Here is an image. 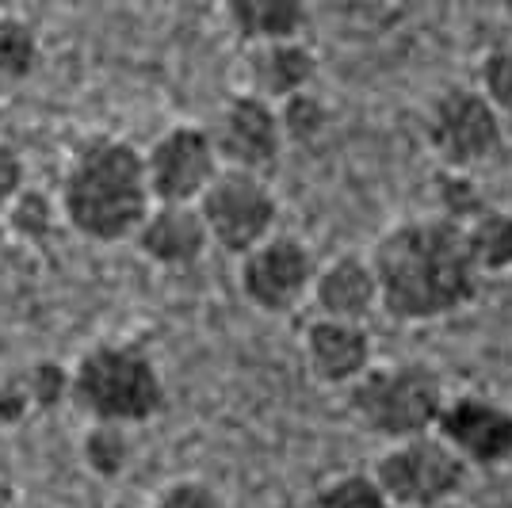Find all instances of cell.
<instances>
[{
    "mask_svg": "<svg viewBox=\"0 0 512 508\" xmlns=\"http://www.w3.org/2000/svg\"><path fill=\"white\" fill-rule=\"evenodd\" d=\"M371 272L379 306L398 321H432L463 310L478 295V268L463 226L451 218L402 222L375 245Z\"/></svg>",
    "mask_w": 512,
    "mask_h": 508,
    "instance_id": "cell-1",
    "label": "cell"
},
{
    "mask_svg": "<svg viewBox=\"0 0 512 508\" xmlns=\"http://www.w3.org/2000/svg\"><path fill=\"white\" fill-rule=\"evenodd\" d=\"M146 161L127 142L100 138L77 157L65 180L62 207L73 230L92 241H123L150 214Z\"/></svg>",
    "mask_w": 512,
    "mask_h": 508,
    "instance_id": "cell-2",
    "label": "cell"
},
{
    "mask_svg": "<svg viewBox=\"0 0 512 508\" xmlns=\"http://www.w3.org/2000/svg\"><path fill=\"white\" fill-rule=\"evenodd\" d=\"M440 409H444V382L425 363L367 367L352 382L356 421L386 440H409L432 432Z\"/></svg>",
    "mask_w": 512,
    "mask_h": 508,
    "instance_id": "cell-3",
    "label": "cell"
},
{
    "mask_svg": "<svg viewBox=\"0 0 512 508\" xmlns=\"http://www.w3.org/2000/svg\"><path fill=\"white\" fill-rule=\"evenodd\" d=\"M73 398L104 424H142L165 402L161 375L138 348L107 344L73 371Z\"/></svg>",
    "mask_w": 512,
    "mask_h": 508,
    "instance_id": "cell-4",
    "label": "cell"
},
{
    "mask_svg": "<svg viewBox=\"0 0 512 508\" xmlns=\"http://www.w3.org/2000/svg\"><path fill=\"white\" fill-rule=\"evenodd\" d=\"M375 482L383 486L390 505L432 508L463 489L467 463L440 436L425 432V436L394 440V447L375 466Z\"/></svg>",
    "mask_w": 512,
    "mask_h": 508,
    "instance_id": "cell-5",
    "label": "cell"
},
{
    "mask_svg": "<svg viewBox=\"0 0 512 508\" xmlns=\"http://www.w3.org/2000/svg\"><path fill=\"white\" fill-rule=\"evenodd\" d=\"M203 214V226L226 253L245 256L276 226V195L268 184L245 169H218L207 191L195 199Z\"/></svg>",
    "mask_w": 512,
    "mask_h": 508,
    "instance_id": "cell-6",
    "label": "cell"
},
{
    "mask_svg": "<svg viewBox=\"0 0 512 508\" xmlns=\"http://www.w3.org/2000/svg\"><path fill=\"white\" fill-rule=\"evenodd\" d=\"M428 146L451 169H474L501 149V111L478 88H448L428 111Z\"/></svg>",
    "mask_w": 512,
    "mask_h": 508,
    "instance_id": "cell-7",
    "label": "cell"
},
{
    "mask_svg": "<svg viewBox=\"0 0 512 508\" xmlns=\"http://www.w3.org/2000/svg\"><path fill=\"white\" fill-rule=\"evenodd\" d=\"M146 161V184L157 203H195L218 176V149L199 127H172L153 142Z\"/></svg>",
    "mask_w": 512,
    "mask_h": 508,
    "instance_id": "cell-8",
    "label": "cell"
},
{
    "mask_svg": "<svg viewBox=\"0 0 512 508\" xmlns=\"http://www.w3.org/2000/svg\"><path fill=\"white\" fill-rule=\"evenodd\" d=\"M314 287V260L295 237H264L241 260V291L264 314H287Z\"/></svg>",
    "mask_w": 512,
    "mask_h": 508,
    "instance_id": "cell-9",
    "label": "cell"
},
{
    "mask_svg": "<svg viewBox=\"0 0 512 508\" xmlns=\"http://www.w3.org/2000/svg\"><path fill=\"white\" fill-rule=\"evenodd\" d=\"M436 436L467 466H497L512 459V413L486 398L444 402L436 417Z\"/></svg>",
    "mask_w": 512,
    "mask_h": 508,
    "instance_id": "cell-10",
    "label": "cell"
},
{
    "mask_svg": "<svg viewBox=\"0 0 512 508\" xmlns=\"http://www.w3.org/2000/svg\"><path fill=\"white\" fill-rule=\"evenodd\" d=\"M211 142L218 149V161H230V169H268L279 157V146H283V130H279L272 100H264L256 92L234 96L222 111Z\"/></svg>",
    "mask_w": 512,
    "mask_h": 508,
    "instance_id": "cell-11",
    "label": "cell"
},
{
    "mask_svg": "<svg viewBox=\"0 0 512 508\" xmlns=\"http://www.w3.org/2000/svg\"><path fill=\"white\" fill-rule=\"evenodd\" d=\"M138 249L169 268H188L207 253L211 233L203 226V214L195 203H161L138 226Z\"/></svg>",
    "mask_w": 512,
    "mask_h": 508,
    "instance_id": "cell-12",
    "label": "cell"
},
{
    "mask_svg": "<svg viewBox=\"0 0 512 508\" xmlns=\"http://www.w3.org/2000/svg\"><path fill=\"white\" fill-rule=\"evenodd\" d=\"M306 363L314 379L329 386H352L371 367V337L360 321L321 318L306 333Z\"/></svg>",
    "mask_w": 512,
    "mask_h": 508,
    "instance_id": "cell-13",
    "label": "cell"
},
{
    "mask_svg": "<svg viewBox=\"0 0 512 508\" xmlns=\"http://www.w3.org/2000/svg\"><path fill=\"white\" fill-rule=\"evenodd\" d=\"M314 298L321 306V318L333 321H363L379 306L375 272L360 256H337L314 276Z\"/></svg>",
    "mask_w": 512,
    "mask_h": 508,
    "instance_id": "cell-14",
    "label": "cell"
},
{
    "mask_svg": "<svg viewBox=\"0 0 512 508\" xmlns=\"http://www.w3.org/2000/svg\"><path fill=\"white\" fill-rule=\"evenodd\" d=\"M249 73H253L256 96H264V100H287V96L310 88L314 73H318V58H314V50L306 43H299V39L253 43Z\"/></svg>",
    "mask_w": 512,
    "mask_h": 508,
    "instance_id": "cell-15",
    "label": "cell"
},
{
    "mask_svg": "<svg viewBox=\"0 0 512 508\" xmlns=\"http://www.w3.org/2000/svg\"><path fill=\"white\" fill-rule=\"evenodd\" d=\"M226 20L245 43L299 39L310 0H222Z\"/></svg>",
    "mask_w": 512,
    "mask_h": 508,
    "instance_id": "cell-16",
    "label": "cell"
},
{
    "mask_svg": "<svg viewBox=\"0 0 512 508\" xmlns=\"http://www.w3.org/2000/svg\"><path fill=\"white\" fill-rule=\"evenodd\" d=\"M467 253L478 268V276L509 272L512 268V214L509 211H478L463 222Z\"/></svg>",
    "mask_w": 512,
    "mask_h": 508,
    "instance_id": "cell-17",
    "label": "cell"
},
{
    "mask_svg": "<svg viewBox=\"0 0 512 508\" xmlns=\"http://www.w3.org/2000/svg\"><path fill=\"white\" fill-rule=\"evenodd\" d=\"M39 62V35L20 16H0V81H23Z\"/></svg>",
    "mask_w": 512,
    "mask_h": 508,
    "instance_id": "cell-18",
    "label": "cell"
},
{
    "mask_svg": "<svg viewBox=\"0 0 512 508\" xmlns=\"http://www.w3.org/2000/svg\"><path fill=\"white\" fill-rule=\"evenodd\" d=\"M314 508H390V501L375 474H341L318 489Z\"/></svg>",
    "mask_w": 512,
    "mask_h": 508,
    "instance_id": "cell-19",
    "label": "cell"
},
{
    "mask_svg": "<svg viewBox=\"0 0 512 508\" xmlns=\"http://www.w3.org/2000/svg\"><path fill=\"white\" fill-rule=\"evenodd\" d=\"M276 119H279V130H283V142H287V138H291V142H314L321 130H325V123H329L325 104H321L310 88L287 96V100H279Z\"/></svg>",
    "mask_w": 512,
    "mask_h": 508,
    "instance_id": "cell-20",
    "label": "cell"
},
{
    "mask_svg": "<svg viewBox=\"0 0 512 508\" xmlns=\"http://www.w3.org/2000/svg\"><path fill=\"white\" fill-rule=\"evenodd\" d=\"M85 463L100 478H115L130 463V440L127 432H123V424L96 421V428L85 436Z\"/></svg>",
    "mask_w": 512,
    "mask_h": 508,
    "instance_id": "cell-21",
    "label": "cell"
},
{
    "mask_svg": "<svg viewBox=\"0 0 512 508\" xmlns=\"http://www.w3.org/2000/svg\"><path fill=\"white\" fill-rule=\"evenodd\" d=\"M478 81H482L478 92H482L497 111H512V43H501L486 50V58L478 65Z\"/></svg>",
    "mask_w": 512,
    "mask_h": 508,
    "instance_id": "cell-22",
    "label": "cell"
},
{
    "mask_svg": "<svg viewBox=\"0 0 512 508\" xmlns=\"http://www.w3.org/2000/svg\"><path fill=\"white\" fill-rule=\"evenodd\" d=\"M12 230L23 233L27 241H46L50 226H54V207L43 191H20L12 199V214H8Z\"/></svg>",
    "mask_w": 512,
    "mask_h": 508,
    "instance_id": "cell-23",
    "label": "cell"
},
{
    "mask_svg": "<svg viewBox=\"0 0 512 508\" xmlns=\"http://www.w3.org/2000/svg\"><path fill=\"white\" fill-rule=\"evenodd\" d=\"M27 402L39 405V409H54V405H62V398L73 390V375L65 371L62 363H35L31 367V375H27Z\"/></svg>",
    "mask_w": 512,
    "mask_h": 508,
    "instance_id": "cell-24",
    "label": "cell"
},
{
    "mask_svg": "<svg viewBox=\"0 0 512 508\" xmlns=\"http://www.w3.org/2000/svg\"><path fill=\"white\" fill-rule=\"evenodd\" d=\"M440 199L448 203V214L444 218H451V222H470L478 211H486L482 207V195H478V188L470 184L467 176H448L444 184H440Z\"/></svg>",
    "mask_w": 512,
    "mask_h": 508,
    "instance_id": "cell-25",
    "label": "cell"
},
{
    "mask_svg": "<svg viewBox=\"0 0 512 508\" xmlns=\"http://www.w3.org/2000/svg\"><path fill=\"white\" fill-rule=\"evenodd\" d=\"M153 508H226V505H222L207 486H199V482H180V486L165 489Z\"/></svg>",
    "mask_w": 512,
    "mask_h": 508,
    "instance_id": "cell-26",
    "label": "cell"
},
{
    "mask_svg": "<svg viewBox=\"0 0 512 508\" xmlns=\"http://www.w3.org/2000/svg\"><path fill=\"white\" fill-rule=\"evenodd\" d=\"M23 184V161L16 157V149L0 142V203H12L20 195Z\"/></svg>",
    "mask_w": 512,
    "mask_h": 508,
    "instance_id": "cell-27",
    "label": "cell"
},
{
    "mask_svg": "<svg viewBox=\"0 0 512 508\" xmlns=\"http://www.w3.org/2000/svg\"><path fill=\"white\" fill-rule=\"evenodd\" d=\"M27 390H23L20 382L4 379L0 375V424H16L23 421V413H27Z\"/></svg>",
    "mask_w": 512,
    "mask_h": 508,
    "instance_id": "cell-28",
    "label": "cell"
},
{
    "mask_svg": "<svg viewBox=\"0 0 512 508\" xmlns=\"http://www.w3.org/2000/svg\"><path fill=\"white\" fill-rule=\"evenodd\" d=\"M12 497H16L12 486H8V482H0V508H12Z\"/></svg>",
    "mask_w": 512,
    "mask_h": 508,
    "instance_id": "cell-29",
    "label": "cell"
},
{
    "mask_svg": "<svg viewBox=\"0 0 512 508\" xmlns=\"http://www.w3.org/2000/svg\"><path fill=\"white\" fill-rule=\"evenodd\" d=\"M505 20H509V31H512V0H505Z\"/></svg>",
    "mask_w": 512,
    "mask_h": 508,
    "instance_id": "cell-30",
    "label": "cell"
},
{
    "mask_svg": "<svg viewBox=\"0 0 512 508\" xmlns=\"http://www.w3.org/2000/svg\"><path fill=\"white\" fill-rule=\"evenodd\" d=\"M0 237H4V230H0Z\"/></svg>",
    "mask_w": 512,
    "mask_h": 508,
    "instance_id": "cell-31",
    "label": "cell"
}]
</instances>
